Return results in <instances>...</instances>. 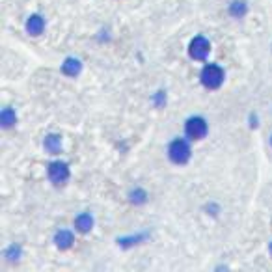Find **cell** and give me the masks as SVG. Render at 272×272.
<instances>
[{"mask_svg":"<svg viewBox=\"0 0 272 272\" xmlns=\"http://www.w3.org/2000/svg\"><path fill=\"white\" fill-rule=\"evenodd\" d=\"M191 155H192L191 146H188V142L185 138H175L168 146V158L174 164H177V166H183V164L188 162Z\"/></svg>","mask_w":272,"mask_h":272,"instance_id":"6da1fadb","label":"cell"},{"mask_svg":"<svg viewBox=\"0 0 272 272\" xmlns=\"http://www.w3.org/2000/svg\"><path fill=\"white\" fill-rule=\"evenodd\" d=\"M202 84L207 88V90H216V88L222 86L224 78H226V73L218 64H207L202 69Z\"/></svg>","mask_w":272,"mask_h":272,"instance_id":"7a4b0ae2","label":"cell"},{"mask_svg":"<svg viewBox=\"0 0 272 272\" xmlns=\"http://www.w3.org/2000/svg\"><path fill=\"white\" fill-rule=\"evenodd\" d=\"M209 131V125L207 121L203 120L202 116H192L188 118L185 123V134L191 138V140H203Z\"/></svg>","mask_w":272,"mask_h":272,"instance_id":"3957f363","label":"cell"},{"mask_svg":"<svg viewBox=\"0 0 272 272\" xmlns=\"http://www.w3.org/2000/svg\"><path fill=\"white\" fill-rule=\"evenodd\" d=\"M47 175H49V179L52 185H64L67 179H69V164L64 162V160H55V162L49 164V168H47Z\"/></svg>","mask_w":272,"mask_h":272,"instance_id":"277c9868","label":"cell"},{"mask_svg":"<svg viewBox=\"0 0 272 272\" xmlns=\"http://www.w3.org/2000/svg\"><path fill=\"white\" fill-rule=\"evenodd\" d=\"M211 52V43L209 39L203 38V36H196L192 39L191 45H188V55H191L192 60H205L207 56Z\"/></svg>","mask_w":272,"mask_h":272,"instance_id":"5b68a950","label":"cell"},{"mask_svg":"<svg viewBox=\"0 0 272 272\" xmlns=\"http://www.w3.org/2000/svg\"><path fill=\"white\" fill-rule=\"evenodd\" d=\"M45 30V19L38 13H34V15L28 17L26 21V32L30 36H41Z\"/></svg>","mask_w":272,"mask_h":272,"instance_id":"8992f818","label":"cell"},{"mask_svg":"<svg viewBox=\"0 0 272 272\" xmlns=\"http://www.w3.org/2000/svg\"><path fill=\"white\" fill-rule=\"evenodd\" d=\"M55 242L60 250H69L71 246H73V242H75V235L69 229H60L55 235Z\"/></svg>","mask_w":272,"mask_h":272,"instance_id":"52a82bcc","label":"cell"},{"mask_svg":"<svg viewBox=\"0 0 272 272\" xmlns=\"http://www.w3.org/2000/svg\"><path fill=\"white\" fill-rule=\"evenodd\" d=\"M80 71H82V62L78 58H66L64 64H62V73L71 76V78L80 75Z\"/></svg>","mask_w":272,"mask_h":272,"instance_id":"ba28073f","label":"cell"},{"mask_svg":"<svg viewBox=\"0 0 272 272\" xmlns=\"http://www.w3.org/2000/svg\"><path fill=\"white\" fill-rule=\"evenodd\" d=\"M45 151L50 155H58L62 151V136L60 134H47L43 140Z\"/></svg>","mask_w":272,"mask_h":272,"instance_id":"9c48e42d","label":"cell"},{"mask_svg":"<svg viewBox=\"0 0 272 272\" xmlns=\"http://www.w3.org/2000/svg\"><path fill=\"white\" fill-rule=\"evenodd\" d=\"M75 228H76V231H80V233H88V231H92L93 216L90 214V212H80V214L75 218Z\"/></svg>","mask_w":272,"mask_h":272,"instance_id":"30bf717a","label":"cell"},{"mask_svg":"<svg viewBox=\"0 0 272 272\" xmlns=\"http://www.w3.org/2000/svg\"><path fill=\"white\" fill-rule=\"evenodd\" d=\"M248 13V2L246 0H233L229 4V15L235 19H242Z\"/></svg>","mask_w":272,"mask_h":272,"instance_id":"8fae6325","label":"cell"},{"mask_svg":"<svg viewBox=\"0 0 272 272\" xmlns=\"http://www.w3.org/2000/svg\"><path fill=\"white\" fill-rule=\"evenodd\" d=\"M0 123H2V127H4V129H10V127L15 125V123H17L15 110L10 108V106H6V108L0 112Z\"/></svg>","mask_w":272,"mask_h":272,"instance_id":"7c38bea8","label":"cell"},{"mask_svg":"<svg viewBox=\"0 0 272 272\" xmlns=\"http://www.w3.org/2000/svg\"><path fill=\"white\" fill-rule=\"evenodd\" d=\"M21 254H22L21 246H19V244H11V246H8V248H6L4 257H6V259H8L10 263H15V261H19Z\"/></svg>","mask_w":272,"mask_h":272,"instance_id":"4fadbf2b","label":"cell"},{"mask_svg":"<svg viewBox=\"0 0 272 272\" xmlns=\"http://www.w3.org/2000/svg\"><path fill=\"white\" fill-rule=\"evenodd\" d=\"M129 198H131V202L134 203V205H144V203L147 202V192L144 191V188H134V191L129 194Z\"/></svg>","mask_w":272,"mask_h":272,"instance_id":"5bb4252c","label":"cell"},{"mask_svg":"<svg viewBox=\"0 0 272 272\" xmlns=\"http://www.w3.org/2000/svg\"><path fill=\"white\" fill-rule=\"evenodd\" d=\"M155 103H157V106H162V104L166 103V92H158Z\"/></svg>","mask_w":272,"mask_h":272,"instance_id":"9a60e30c","label":"cell"},{"mask_svg":"<svg viewBox=\"0 0 272 272\" xmlns=\"http://www.w3.org/2000/svg\"><path fill=\"white\" fill-rule=\"evenodd\" d=\"M270 146H272V134H270Z\"/></svg>","mask_w":272,"mask_h":272,"instance_id":"2e32d148","label":"cell"},{"mask_svg":"<svg viewBox=\"0 0 272 272\" xmlns=\"http://www.w3.org/2000/svg\"><path fill=\"white\" fill-rule=\"evenodd\" d=\"M270 254H272V242H270Z\"/></svg>","mask_w":272,"mask_h":272,"instance_id":"e0dca14e","label":"cell"}]
</instances>
